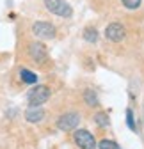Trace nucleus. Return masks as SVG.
Returning <instances> with one entry per match:
<instances>
[{
  "label": "nucleus",
  "mask_w": 144,
  "mask_h": 149,
  "mask_svg": "<svg viewBox=\"0 0 144 149\" xmlns=\"http://www.w3.org/2000/svg\"><path fill=\"white\" fill-rule=\"evenodd\" d=\"M127 124L132 132H137V126H135V119H134V112L132 108H127Z\"/></svg>",
  "instance_id": "obj_14"
},
{
  "label": "nucleus",
  "mask_w": 144,
  "mask_h": 149,
  "mask_svg": "<svg viewBox=\"0 0 144 149\" xmlns=\"http://www.w3.org/2000/svg\"><path fill=\"white\" fill-rule=\"evenodd\" d=\"M43 4H45L46 11H50L55 16L69 18L71 14H73V9H71V6L66 2V0H43Z\"/></svg>",
  "instance_id": "obj_2"
},
{
  "label": "nucleus",
  "mask_w": 144,
  "mask_h": 149,
  "mask_svg": "<svg viewBox=\"0 0 144 149\" xmlns=\"http://www.w3.org/2000/svg\"><path fill=\"white\" fill-rule=\"evenodd\" d=\"M84 101L89 105V107H98L100 101H98V96H96V92L93 89H85L84 91Z\"/></svg>",
  "instance_id": "obj_10"
},
{
  "label": "nucleus",
  "mask_w": 144,
  "mask_h": 149,
  "mask_svg": "<svg viewBox=\"0 0 144 149\" xmlns=\"http://www.w3.org/2000/svg\"><path fill=\"white\" fill-rule=\"evenodd\" d=\"M52 96V91L46 85H36L27 92V101L29 107H41L43 103H46Z\"/></svg>",
  "instance_id": "obj_1"
},
{
  "label": "nucleus",
  "mask_w": 144,
  "mask_h": 149,
  "mask_svg": "<svg viewBox=\"0 0 144 149\" xmlns=\"http://www.w3.org/2000/svg\"><path fill=\"white\" fill-rule=\"evenodd\" d=\"M45 119V110L41 107H29L25 110V121L29 123H41Z\"/></svg>",
  "instance_id": "obj_8"
},
{
  "label": "nucleus",
  "mask_w": 144,
  "mask_h": 149,
  "mask_svg": "<svg viewBox=\"0 0 144 149\" xmlns=\"http://www.w3.org/2000/svg\"><path fill=\"white\" fill-rule=\"evenodd\" d=\"M29 55L32 57V61L36 62H45L48 59V50L43 43H38V41H34L29 45Z\"/></svg>",
  "instance_id": "obj_7"
},
{
  "label": "nucleus",
  "mask_w": 144,
  "mask_h": 149,
  "mask_svg": "<svg viewBox=\"0 0 144 149\" xmlns=\"http://www.w3.org/2000/svg\"><path fill=\"white\" fill-rule=\"evenodd\" d=\"M80 124V114L77 112H66L57 119V128L61 132H75Z\"/></svg>",
  "instance_id": "obj_4"
},
{
  "label": "nucleus",
  "mask_w": 144,
  "mask_h": 149,
  "mask_svg": "<svg viewBox=\"0 0 144 149\" xmlns=\"http://www.w3.org/2000/svg\"><path fill=\"white\" fill-rule=\"evenodd\" d=\"M121 4L127 7V9H130V11H134V9H139V6H141V0H121Z\"/></svg>",
  "instance_id": "obj_15"
},
{
  "label": "nucleus",
  "mask_w": 144,
  "mask_h": 149,
  "mask_svg": "<svg viewBox=\"0 0 144 149\" xmlns=\"http://www.w3.org/2000/svg\"><path fill=\"white\" fill-rule=\"evenodd\" d=\"M124 36H127V30H124V27H123L121 23H117V22L107 25V29H105V37H107L109 41H112V43L123 41Z\"/></svg>",
  "instance_id": "obj_6"
},
{
  "label": "nucleus",
  "mask_w": 144,
  "mask_h": 149,
  "mask_svg": "<svg viewBox=\"0 0 144 149\" xmlns=\"http://www.w3.org/2000/svg\"><path fill=\"white\" fill-rule=\"evenodd\" d=\"M32 34L39 39H53L57 36V29L48 22H34L32 23Z\"/></svg>",
  "instance_id": "obj_5"
},
{
  "label": "nucleus",
  "mask_w": 144,
  "mask_h": 149,
  "mask_svg": "<svg viewBox=\"0 0 144 149\" xmlns=\"http://www.w3.org/2000/svg\"><path fill=\"white\" fill-rule=\"evenodd\" d=\"M73 140L78 146V149H96V139L89 130H75L73 132Z\"/></svg>",
  "instance_id": "obj_3"
},
{
  "label": "nucleus",
  "mask_w": 144,
  "mask_h": 149,
  "mask_svg": "<svg viewBox=\"0 0 144 149\" xmlns=\"http://www.w3.org/2000/svg\"><path fill=\"white\" fill-rule=\"evenodd\" d=\"M84 39L87 43H96L98 41V30L94 27H85L84 29Z\"/></svg>",
  "instance_id": "obj_11"
},
{
  "label": "nucleus",
  "mask_w": 144,
  "mask_h": 149,
  "mask_svg": "<svg viewBox=\"0 0 144 149\" xmlns=\"http://www.w3.org/2000/svg\"><path fill=\"white\" fill-rule=\"evenodd\" d=\"M98 149H121V146L114 140H109V139H103L98 142Z\"/></svg>",
  "instance_id": "obj_13"
},
{
  "label": "nucleus",
  "mask_w": 144,
  "mask_h": 149,
  "mask_svg": "<svg viewBox=\"0 0 144 149\" xmlns=\"http://www.w3.org/2000/svg\"><path fill=\"white\" fill-rule=\"evenodd\" d=\"M94 123L100 128H107V126H109V116H107V112H96V114H94Z\"/></svg>",
  "instance_id": "obj_12"
},
{
  "label": "nucleus",
  "mask_w": 144,
  "mask_h": 149,
  "mask_svg": "<svg viewBox=\"0 0 144 149\" xmlns=\"http://www.w3.org/2000/svg\"><path fill=\"white\" fill-rule=\"evenodd\" d=\"M20 78H22V82L23 84H30V85H36V82H38V74L36 73H32V71H29L27 68H22L20 71Z\"/></svg>",
  "instance_id": "obj_9"
}]
</instances>
